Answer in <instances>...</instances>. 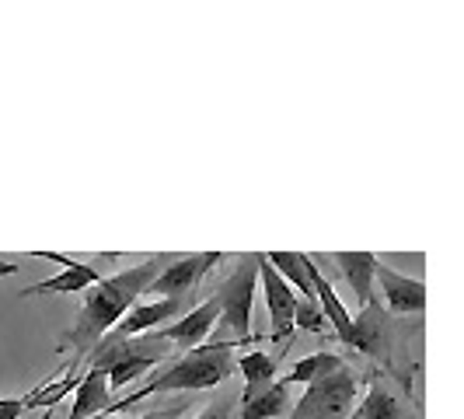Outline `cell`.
<instances>
[{"label":"cell","instance_id":"cell-1","mask_svg":"<svg viewBox=\"0 0 464 419\" xmlns=\"http://www.w3.org/2000/svg\"><path fill=\"white\" fill-rule=\"evenodd\" d=\"M171 258L175 256H150V258H143L140 266H130V269H122L116 277H105L102 283H94L92 290H88V297H84V307H81L77 322H73L67 336L56 343V349H60V353H63V349H73L77 360L88 356L94 349V343L105 339V336L119 326V318H122L133 304H140V294H147V287L158 279V273H161Z\"/></svg>","mask_w":464,"mask_h":419},{"label":"cell","instance_id":"cell-2","mask_svg":"<svg viewBox=\"0 0 464 419\" xmlns=\"http://www.w3.org/2000/svg\"><path fill=\"white\" fill-rule=\"evenodd\" d=\"M234 349H245V343H203V346L188 349L182 360H175L168 371L158 377H150L147 385H140L137 392H130L126 398L112 402L105 409V416H116L122 409L137 405L143 398L168 395V392H203V388H217L234 374Z\"/></svg>","mask_w":464,"mask_h":419},{"label":"cell","instance_id":"cell-3","mask_svg":"<svg viewBox=\"0 0 464 419\" xmlns=\"http://www.w3.org/2000/svg\"><path fill=\"white\" fill-rule=\"evenodd\" d=\"M175 349L168 346L164 339H158V332H143V336H105L98 339L92 356V367L109 377V392H119L126 385H133L140 377L154 371L161 360H168Z\"/></svg>","mask_w":464,"mask_h":419},{"label":"cell","instance_id":"cell-4","mask_svg":"<svg viewBox=\"0 0 464 419\" xmlns=\"http://www.w3.org/2000/svg\"><path fill=\"white\" fill-rule=\"evenodd\" d=\"M256 287H258V252L241 258V266H237L231 277L220 283V290H217V301H220V318H217V326H220V332L231 336L227 343H245V346L262 343V336H252V301H256Z\"/></svg>","mask_w":464,"mask_h":419},{"label":"cell","instance_id":"cell-5","mask_svg":"<svg viewBox=\"0 0 464 419\" xmlns=\"http://www.w3.org/2000/svg\"><path fill=\"white\" fill-rule=\"evenodd\" d=\"M356 392H360V377L343 367L325 381L307 385V392L294 402L290 419H349Z\"/></svg>","mask_w":464,"mask_h":419},{"label":"cell","instance_id":"cell-6","mask_svg":"<svg viewBox=\"0 0 464 419\" xmlns=\"http://www.w3.org/2000/svg\"><path fill=\"white\" fill-rule=\"evenodd\" d=\"M224 258V252H196V256H175L164 266L158 279L147 287V294L158 297H171V301H188L199 287V279L207 277L209 269Z\"/></svg>","mask_w":464,"mask_h":419},{"label":"cell","instance_id":"cell-7","mask_svg":"<svg viewBox=\"0 0 464 419\" xmlns=\"http://www.w3.org/2000/svg\"><path fill=\"white\" fill-rule=\"evenodd\" d=\"M349 346H356L363 356H371L377 364L392 367L395 322H392V315L381 307V301H371L367 307H360V315L353 318V328H349Z\"/></svg>","mask_w":464,"mask_h":419},{"label":"cell","instance_id":"cell-8","mask_svg":"<svg viewBox=\"0 0 464 419\" xmlns=\"http://www.w3.org/2000/svg\"><path fill=\"white\" fill-rule=\"evenodd\" d=\"M258 279H262L266 307H269V336H266V339L286 343V339L294 336V307H297V294H294V287H290V283L266 262L262 252H258Z\"/></svg>","mask_w":464,"mask_h":419},{"label":"cell","instance_id":"cell-9","mask_svg":"<svg viewBox=\"0 0 464 419\" xmlns=\"http://www.w3.org/2000/svg\"><path fill=\"white\" fill-rule=\"evenodd\" d=\"M32 258H53L63 266V273H56L53 279H39L32 287H24L18 297H39V294H84L92 290L94 283H102V269L98 266H88L81 258L60 256V252H32Z\"/></svg>","mask_w":464,"mask_h":419},{"label":"cell","instance_id":"cell-10","mask_svg":"<svg viewBox=\"0 0 464 419\" xmlns=\"http://www.w3.org/2000/svg\"><path fill=\"white\" fill-rule=\"evenodd\" d=\"M217 318H220V301H217V294H213L209 301L188 307L182 318H175L171 326H164V328H154V332H158V339H164L171 349L188 353V349H196L207 343V336L213 332Z\"/></svg>","mask_w":464,"mask_h":419},{"label":"cell","instance_id":"cell-11","mask_svg":"<svg viewBox=\"0 0 464 419\" xmlns=\"http://www.w3.org/2000/svg\"><path fill=\"white\" fill-rule=\"evenodd\" d=\"M373 283H381L388 315H422L426 311V283L422 279H409L405 273H395L392 266L377 262Z\"/></svg>","mask_w":464,"mask_h":419},{"label":"cell","instance_id":"cell-12","mask_svg":"<svg viewBox=\"0 0 464 419\" xmlns=\"http://www.w3.org/2000/svg\"><path fill=\"white\" fill-rule=\"evenodd\" d=\"M188 301H171V297H158V301L150 304H133L122 318H119V326L109 332V336H122V339H130V336H143V332H154V328L161 326V322H175V318H182L188 307Z\"/></svg>","mask_w":464,"mask_h":419},{"label":"cell","instance_id":"cell-13","mask_svg":"<svg viewBox=\"0 0 464 419\" xmlns=\"http://www.w3.org/2000/svg\"><path fill=\"white\" fill-rule=\"evenodd\" d=\"M332 262L339 266V273L353 287V297L360 307H367L373 297V269H377V256L373 252H332Z\"/></svg>","mask_w":464,"mask_h":419},{"label":"cell","instance_id":"cell-14","mask_svg":"<svg viewBox=\"0 0 464 419\" xmlns=\"http://www.w3.org/2000/svg\"><path fill=\"white\" fill-rule=\"evenodd\" d=\"M283 353H286V349H279L276 356H269L266 349H248L241 360H234V371H241V377H245V392H241V402L256 398L258 392H266V388L276 381Z\"/></svg>","mask_w":464,"mask_h":419},{"label":"cell","instance_id":"cell-15","mask_svg":"<svg viewBox=\"0 0 464 419\" xmlns=\"http://www.w3.org/2000/svg\"><path fill=\"white\" fill-rule=\"evenodd\" d=\"M294 409V392L286 381H273L266 392H258L256 398L241 402V413L234 419H279Z\"/></svg>","mask_w":464,"mask_h":419},{"label":"cell","instance_id":"cell-16","mask_svg":"<svg viewBox=\"0 0 464 419\" xmlns=\"http://www.w3.org/2000/svg\"><path fill=\"white\" fill-rule=\"evenodd\" d=\"M343 367H346V360H343L339 353L318 349V353H311V356H301L297 364H290L286 377H279V381H286L290 388H294V385H314V381H325L332 374H339Z\"/></svg>","mask_w":464,"mask_h":419},{"label":"cell","instance_id":"cell-17","mask_svg":"<svg viewBox=\"0 0 464 419\" xmlns=\"http://www.w3.org/2000/svg\"><path fill=\"white\" fill-rule=\"evenodd\" d=\"M353 419H419V416L409 413V405H401L381 381H373L371 392L360 402V409L353 413Z\"/></svg>","mask_w":464,"mask_h":419},{"label":"cell","instance_id":"cell-18","mask_svg":"<svg viewBox=\"0 0 464 419\" xmlns=\"http://www.w3.org/2000/svg\"><path fill=\"white\" fill-rule=\"evenodd\" d=\"M266 262H269L290 287H297V294H301L304 301H314L311 283H307V273H304V252H269Z\"/></svg>","mask_w":464,"mask_h":419},{"label":"cell","instance_id":"cell-19","mask_svg":"<svg viewBox=\"0 0 464 419\" xmlns=\"http://www.w3.org/2000/svg\"><path fill=\"white\" fill-rule=\"evenodd\" d=\"M294 328H304V332H311V336H325L328 332V322L325 315H322V307L318 301H297L294 307Z\"/></svg>","mask_w":464,"mask_h":419},{"label":"cell","instance_id":"cell-20","mask_svg":"<svg viewBox=\"0 0 464 419\" xmlns=\"http://www.w3.org/2000/svg\"><path fill=\"white\" fill-rule=\"evenodd\" d=\"M234 398H220V402H209L203 405V413H196L192 419H231Z\"/></svg>","mask_w":464,"mask_h":419},{"label":"cell","instance_id":"cell-21","mask_svg":"<svg viewBox=\"0 0 464 419\" xmlns=\"http://www.w3.org/2000/svg\"><path fill=\"white\" fill-rule=\"evenodd\" d=\"M24 413V398H0V419H22Z\"/></svg>","mask_w":464,"mask_h":419},{"label":"cell","instance_id":"cell-22","mask_svg":"<svg viewBox=\"0 0 464 419\" xmlns=\"http://www.w3.org/2000/svg\"><path fill=\"white\" fill-rule=\"evenodd\" d=\"M186 416V405H168V409H154V413H147V416L140 419H182Z\"/></svg>","mask_w":464,"mask_h":419},{"label":"cell","instance_id":"cell-23","mask_svg":"<svg viewBox=\"0 0 464 419\" xmlns=\"http://www.w3.org/2000/svg\"><path fill=\"white\" fill-rule=\"evenodd\" d=\"M14 273H18V266H14V262H7V258H0V279L14 277Z\"/></svg>","mask_w":464,"mask_h":419},{"label":"cell","instance_id":"cell-24","mask_svg":"<svg viewBox=\"0 0 464 419\" xmlns=\"http://www.w3.org/2000/svg\"><path fill=\"white\" fill-rule=\"evenodd\" d=\"M98 419H126V416H98Z\"/></svg>","mask_w":464,"mask_h":419}]
</instances>
